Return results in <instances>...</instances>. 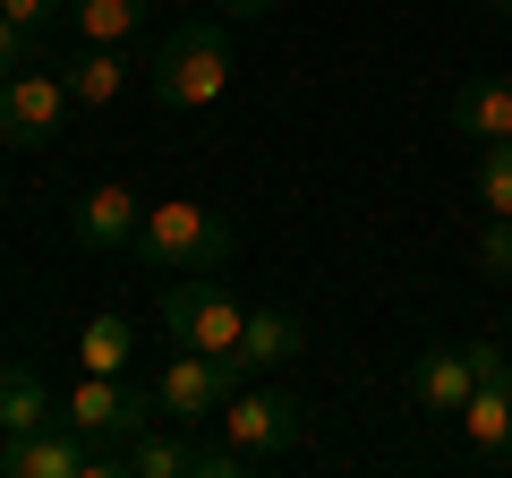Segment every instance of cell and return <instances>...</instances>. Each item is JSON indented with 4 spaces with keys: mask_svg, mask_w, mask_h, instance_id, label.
<instances>
[{
    "mask_svg": "<svg viewBox=\"0 0 512 478\" xmlns=\"http://www.w3.org/2000/svg\"><path fill=\"white\" fill-rule=\"evenodd\" d=\"M231 248H239V231H231V214H214V205H197V197H163V205H146V222H137V239H128V257L146 265V274H222L231 265Z\"/></svg>",
    "mask_w": 512,
    "mask_h": 478,
    "instance_id": "cell-1",
    "label": "cell"
},
{
    "mask_svg": "<svg viewBox=\"0 0 512 478\" xmlns=\"http://www.w3.org/2000/svg\"><path fill=\"white\" fill-rule=\"evenodd\" d=\"M146 86H154V103H163V111H205V103H222V86H231V35H222L214 18L171 26V35L154 43Z\"/></svg>",
    "mask_w": 512,
    "mask_h": 478,
    "instance_id": "cell-2",
    "label": "cell"
},
{
    "mask_svg": "<svg viewBox=\"0 0 512 478\" xmlns=\"http://www.w3.org/2000/svg\"><path fill=\"white\" fill-rule=\"evenodd\" d=\"M214 427L239 444V453H248V470H265V461H282L299 436H308V402H299L291 385H256V376H248V385L222 402Z\"/></svg>",
    "mask_w": 512,
    "mask_h": 478,
    "instance_id": "cell-3",
    "label": "cell"
},
{
    "mask_svg": "<svg viewBox=\"0 0 512 478\" xmlns=\"http://www.w3.org/2000/svg\"><path fill=\"white\" fill-rule=\"evenodd\" d=\"M60 419L77 427L86 444H137L163 410H154V393H137L128 376H103V368H77L69 402H60Z\"/></svg>",
    "mask_w": 512,
    "mask_h": 478,
    "instance_id": "cell-4",
    "label": "cell"
},
{
    "mask_svg": "<svg viewBox=\"0 0 512 478\" xmlns=\"http://www.w3.org/2000/svg\"><path fill=\"white\" fill-rule=\"evenodd\" d=\"M231 393H239V368L222 350H188V342H180V359H163V376H154V410H163L171 427H214Z\"/></svg>",
    "mask_w": 512,
    "mask_h": 478,
    "instance_id": "cell-5",
    "label": "cell"
},
{
    "mask_svg": "<svg viewBox=\"0 0 512 478\" xmlns=\"http://www.w3.org/2000/svg\"><path fill=\"white\" fill-rule=\"evenodd\" d=\"M239 325H248V299L222 291V274H180L163 291V333L188 350H231Z\"/></svg>",
    "mask_w": 512,
    "mask_h": 478,
    "instance_id": "cell-6",
    "label": "cell"
},
{
    "mask_svg": "<svg viewBox=\"0 0 512 478\" xmlns=\"http://www.w3.org/2000/svg\"><path fill=\"white\" fill-rule=\"evenodd\" d=\"M69 111H77V94H69V77H60V69L0 77V146H18V154L52 146V137L69 129Z\"/></svg>",
    "mask_w": 512,
    "mask_h": 478,
    "instance_id": "cell-7",
    "label": "cell"
},
{
    "mask_svg": "<svg viewBox=\"0 0 512 478\" xmlns=\"http://www.w3.org/2000/svg\"><path fill=\"white\" fill-rule=\"evenodd\" d=\"M86 470H103V461L86 453V436H77L69 419L26 427V436H0V478H86Z\"/></svg>",
    "mask_w": 512,
    "mask_h": 478,
    "instance_id": "cell-8",
    "label": "cell"
},
{
    "mask_svg": "<svg viewBox=\"0 0 512 478\" xmlns=\"http://www.w3.org/2000/svg\"><path fill=\"white\" fill-rule=\"evenodd\" d=\"M137 222H146V197H137V188L128 180H94L86 197H77V214H69V239L77 248H128Z\"/></svg>",
    "mask_w": 512,
    "mask_h": 478,
    "instance_id": "cell-9",
    "label": "cell"
},
{
    "mask_svg": "<svg viewBox=\"0 0 512 478\" xmlns=\"http://www.w3.org/2000/svg\"><path fill=\"white\" fill-rule=\"evenodd\" d=\"M470 393H478V359H470V342L410 359V402H419L427 419H461V402H470Z\"/></svg>",
    "mask_w": 512,
    "mask_h": 478,
    "instance_id": "cell-10",
    "label": "cell"
},
{
    "mask_svg": "<svg viewBox=\"0 0 512 478\" xmlns=\"http://www.w3.org/2000/svg\"><path fill=\"white\" fill-rule=\"evenodd\" d=\"M299 342H308V325H299L291 308H248V325H239V342L222 350L239 368V385L248 376H265V368H282V359H299Z\"/></svg>",
    "mask_w": 512,
    "mask_h": 478,
    "instance_id": "cell-11",
    "label": "cell"
},
{
    "mask_svg": "<svg viewBox=\"0 0 512 478\" xmlns=\"http://www.w3.org/2000/svg\"><path fill=\"white\" fill-rule=\"evenodd\" d=\"M444 120H453L470 146H495V137H512V77H461L453 103H444Z\"/></svg>",
    "mask_w": 512,
    "mask_h": 478,
    "instance_id": "cell-12",
    "label": "cell"
},
{
    "mask_svg": "<svg viewBox=\"0 0 512 478\" xmlns=\"http://www.w3.org/2000/svg\"><path fill=\"white\" fill-rule=\"evenodd\" d=\"M461 436H470L478 461H512V368L478 376V393L461 402Z\"/></svg>",
    "mask_w": 512,
    "mask_h": 478,
    "instance_id": "cell-13",
    "label": "cell"
},
{
    "mask_svg": "<svg viewBox=\"0 0 512 478\" xmlns=\"http://www.w3.org/2000/svg\"><path fill=\"white\" fill-rule=\"evenodd\" d=\"M52 419H60V402L43 385V368L0 359V436H26V427H52Z\"/></svg>",
    "mask_w": 512,
    "mask_h": 478,
    "instance_id": "cell-14",
    "label": "cell"
},
{
    "mask_svg": "<svg viewBox=\"0 0 512 478\" xmlns=\"http://www.w3.org/2000/svg\"><path fill=\"white\" fill-rule=\"evenodd\" d=\"M60 77H69V94H77L86 111H103V103H120V86H128L137 69H128V52H120V43H86V52H77Z\"/></svg>",
    "mask_w": 512,
    "mask_h": 478,
    "instance_id": "cell-15",
    "label": "cell"
},
{
    "mask_svg": "<svg viewBox=\"0 0 512 478\" xmlns=\"http://www.w3.org/2000/svg\"><path fill=\"white\" fill-rule=\"evenodd\" d=\"M77 368H103V376H128V368H137V325H128L120 308L86 316V333H77Z\"/></svg>",
    "mask_w": 512,
    "mask_h": 478,
    "instance_id": "cell-16",
    "label": "cell"
},
{
    "mask_svg": "<svg viewBox=\"0 0 512 478\" xmlns=\"http://www.w3.org/2000/svg\"><path fill=\"white\" fill-rule=\"evenodd\" d=\"M146 9H154V0H77L69 26H77L86 43H128L137 26H146Z\"/></svg>",
    "mask_w": 512,
    "mask_h": 478,
    "instance_id": "cell-17",
    "label": "cell"
},
{
    "mask_svg": "<svg viewBox=\"0 0 512 478\" xmlns=\"http://www.w3.org/2000/svg\"><path fill=\"white\" fill-rule=\"evenodd\" d=\"M188 453H197V444H180V436H154V427H146V436L128 444V453L111 461V470H128V478H188Z\"/></svg>",
    "mask_w": 512,
    "mask_h": 478,
    "instance_id": "cell-18",
    "label": "cell"
},
{
    "mask_svg": "<svg viewBox=\"0 0 512 478\" xmlns=\"http://www.w3.org/2000/svg\"><path fill=\"white\" fill-rule=\"evenodd\" d=\"M478 205L487 214H512V137L478 146Z\"/></svg>",
    "mask_w": 512,
    "mask_h": 478,
    "instance_id": "cell-19",
    "label": "cell"
},
{
    "mask_svg": "<svg viewBox=\"0 0 512 478\" xmlns=\"http://www.w3.org/2000/svg\"><path fill=\"white\" fill-rule=\"evenodd\" d=\"M478 274L512 282V214H487V231H478Z\"/></svg>",
    "mask_w": 512,
    "mask_h": 478,
    "instance_id": "cell-20",
    "label": "cell"
},
{
    "mask_svg": "<svg viewBox=\"0 0 512 478\" xmlns=\"http://www.w3.org/2000/svg\"><path fill=\"white\" fill-rule=\"evenodd\" d=\"M26 43H35V35H26V26L9 18V9H0V77H18V69H35V60H26Z\"/></svg>",
    "mask_w": 512,
    "mask_h": 478,
    "instance_id": "cell-21",
    "label": "cell"
},
{
    "mask_svg": "<svg viewBox=\"0 0 512 478\" xmlns=\"http://www.w3.org/2000/svg\"><path fill=\"white\" fill-rule=\"evenodd\" d=\"M0 9H9V18H18L26 35H35V26H52V18H60V0H0Z\"/></svg>",
    "mask_w": 512,
    "mask_h": 478,
    "instance_id": "cell-22",
    "label": "cell"
},
{
    "mask_svg": "<svg viewBox=\"0 0 512 478\" xmlns=\"http://www.w3.org/2000/svg\"><path fill=\"white\" fill-rule=\"evenodd\" d=\"M214 9H222V18H274L282 0H214Z\"/></svg>",
    "mask_w": 512,
    "mask_h": 478,
    "instance_id": "cell-23",
    "label": "cell"
},
{
    "mask_svg": "<svg viewBox=\"0 0 512 478\" xmlns=\"http://www.w3.org/2000/svg\"><path fill=\"white\" fill-rule=\"evenodd\" d=\"M487 9H495V18H504V26H512V0H487Z\"/></svg>",
    "mask_w": 512,
    "mask_h": 478,
    "instance_id": "cell-24",
    "label": "cell"
}]
</instances>
